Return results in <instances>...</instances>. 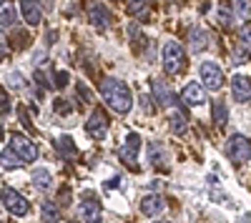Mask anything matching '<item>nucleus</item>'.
Listing matches in <instances>:
<instances>
[{"mask_svg":"<svg viewBox=\"0 0 251 223\" xmlns=\"http://www.w3.org/2000/svg\"><path fill=\"white\" fill-rule=\"evenodd\" d=\"M146 3H149V0H128V10L133 15H143L146 13Z\"/></svg>","mask_w":251,"mask_h":223,"instance_id":"obj_27","label":"nucleus"},{"mask_svg":"<svg viewBox=\"0 0 251 223\" xmlns=\"http://www.w3.org/2000/svg\"><path fill=\"white\" fill-rule=\"evenodd\" d=\"M161 60H163V70L169 75H176L183 70V48L176 40H166L163 50H161Z\"/></svg>","mask_w":251,"mask_h":223,"instance_id":"obj_2","label":"nucleus"},{"mask_svg":"<svg viewBox=\"0 0 251 223\" xmlns=\"http://www.w3.org/2000/svg\"><path fill=\"white\" fill-rule=\"evenodd\" d=\"M20 163H25V160L18 156V151L13 146L10 148H3V168L5 171H15V168H20Z\"/></svg>","mask_w":251,"mask_h":223,"instance_id":"obj_22","label":"nucleus"},{"mask_svg":"<svg viewBox=\"0 0 251 223\" xmlns=\"http://www.w3.org/2000/svg\"><path fill=\"white\" fill-rule=\"evenodd\" d=\"M3 206H5V211H10L13 216H18V218H23V216H28V211H30V203L20 196L18 191H13V188H3Z\"/></svg>","mask_w":251,"mask_h":223,"instance_id":"obj_4","label":"nucleus"},{"mask_svg":"<svg viewBox=\"0 0 251 223\" xmlns=\"http://www.w3.org/2000/svg\"><path fill=\"white\" fill-rule=\"evenodd\" d=\"M201 80H203V86L208 90H221L224 73H221L219 63H214V60H203V63H201Z\"/></svg>","mask_w":251,"mask_h":223,"instance_id":"obj_5","label":"nucleus"},{"mask_svg":"<svg viewBox=\"0 0 251 223\" xmlns=\"http://www.w3.org/2000/svg\"><path fill=\"white\" fill-rule=\"evenodd\" d=\"M40 218H43V221H60V213H58L55 203L46 201V203H43V208H40Z\"/></svg>","mask_w":251,"mask_h":223,"instance_id":"obj_25","label":"nucleus"},{"mask_svg":"<svg viewBox=\"0 0 251 223\" xmlns=\"http://www.w3.org/2000/svg\"><path fill=\"white\" fill-rule=\"evenodd\" d=\"M86 131L91 138L100 140V138H106L108 135V120L106 115H103V111H93L91 118H88V123H86Z\"/></svg>","mask_w":251,"mask_h":223,"instance_id":"obj_9","label":"nucleus"},{"mask_svg":"<svg viewBox=\"0 0 251 223\" xmlns=\"http://www.w3.org/2000/svg\"><path fill=\"white\" fill-rule=\"evenodd\" d=\"M18 3H20V13H23L25 23H28V25H38V23H40V18H43L38 0H18Z\"/></svg>","mask_w":251,"mask_h":223,"instance_id":"obj_14","label":"nucleus"},{"mask_svg":"<svg viewBox=\"0 0 251 223\" xmlns=\"http://www.w3.org/2000/svg\"><path fill=\"white\" fill-rule=\"evenodd\" d=\"M55 113H60V115H68V113H71V106L66 103V100H55Z\"/></svg>","mask_w":251,"mask_h":223,"instance_id":"obj_30","label":"nucleus"},{"mask_svg":"<svg viewBox=\"0 0 251 223\" xmlns=\"http://www.w3.org/2000/svg\"><path fill=\"white\" fill-rule=\"evenodd\" d=\"M149 188H151V191H158V188H161V180H151Z\"/></svg>","mask_w":251,"mask_h":223,"instance_id":"obj_35","label":"nucleus"},{"mask_svg":"<svg viewBox=\"0 0 251 223\" xmlns=\"http://www.w3.org/2000/svg\"><path fill=\"white\" fill-rule=\"evenodd\" d=\"M166 211V201L161 198V196H146L143 201H141V213L143 216H149V218H156V216H161Z\"/></svg>","mask_w":251,"mask_h":223,"instance_id":"obj_10","label":"nucleus"},{"mask_svg":"<svg viewBox=\"0 0 251 223\" xmlns=\"http://www.w3.org/2000/svg\"><path fill=\"white\" fill-rule=\"evenodd\" d=\"M231 93H234V98L239 100V103L249 100V98H251V78H246V75H234V78H231Z\"/></svg>","mask_w":251,"mask_h":223,"instance_id":"obj_13","label":"nucleus"},{"mask_svg":"<svg viewBox=\"0 0 251 223\" xmlns=\"http://www.w3.org/2000/svg\"><path fill=\"white\" fill-rule=\"evenodd\" d=\"M3 118H8V113H10V100H8V90H3Z\"/></svg>","mask_w":251,"mask_h":223,"instance_id":"obj_32","label":"nucleus"},{"mask_svg":"<svg viewBox=\"0 0 251 223\" xmlns=\"http://www.w3.org/2000/svg\"><path fill=\"white\" fill-rule=\"evenodd\" d=\"M5 83L13 88V90H18V88H23V78H20V73H8V78H5Z\"/></svg>","mask_w":251,"mask_h":223,"instance_id":"obj_28","label":"nucleus"},{"mask_svg":"<svg viewBox=\"0 0 251 223\" xmlns=\"http://www.w3.org/2000/svg\"><path fill=\"white\" fill-rule=\"evenodd\" d=\"M118 186V178H111V180H106V191H113Z\"/></svg>","mask_w":251,"mask_h":223,"instance_id":"obj_34","label":"nucleus"},{"mask_svg":"<svg viewBox=\"0 0 251 223\" xmlns=\"http://www.w3.org/2000/svg\"><path fill=\"white\" fill-rule=\"evenodd\" d=\"M68 83V73H55V88H66Z\"/></svg>","mask_w":251,"mask_h":223,"instance_id":"obj_31","label":"nucleus"},{"mask_svg":"<svg viewBox=\"0 0 251 223\" xmlns=\"http://www.w3.org/2000/svg\"><path fill=\"white\" fill-rule=\"evenodd\" d=\"M226 120H228V108H226V103H214V123L221 128V126H226Z\"/></svg>","mask_w":251,"mask_h":223,"instance_id":"obj_24","label":"nucleus"},{"mask_svg":"<svg viewBox=\"0 0 251 223\" xmlns=\"http://www.w3.org/2000/svg\"><path fill=\"white\" fill-rule=\"evenodd\" d=\"M100 95H103V100L108 103V108L111 111H116V113H128L131 111V106H133V93H131V88L123 83V80H118V78H106L100 83Z\"/></svg>","mask_w":251,"mask_h":223,"instance_id":"obj_1","label":"nucleus"},{"mask_svg":"<svg viewBox=\"0 0 251 223\" xmlns=\"http://www.w3.org/2000/svg\"><path fill=\"white\" fill-rule=\"evenodd\" d=\"M239 38H241V45H244V48L251 53V25H241Z\"/></svg>","mask_w":251,"mask_h":223,"instance_id":"obj_26","label":"nucleus"},{"mask_svg":"<svg viewBox=\"0 0 251 223\" xmlns=\"http://www.w3.org/2000/svg\"><path fill=\"white\" fill-rule=\"evenodd\" d=\"M169 126H171V133H176V135H186V131H188L186 118H183L178 111H171V115H169Z\"/></svg>","mask_w":251,"mask_h":223,"instance_id":"obj_23","label":"nucleus"},{"mask_svg":"<svg viewBox=\"0 0 251 223\" xmlns=\"http://www.w3.org/2000/svg\"><path fill=\"white\" fill-rule=\"evenodd\" d=\"M33 186H35L38 191H50V188H53V176H50V171L35 168V171H33Z\"/></svg>","mask_w":251,"mask_h":223,"instance_id":"obj_19","label":"nucleus"},{"mask_svg":"<svg viewBox=\"0 0 251 223\" xmlns=\"http://www.w3.org/2000/svg\"><path fill=\"white\" fill-rule=\"evenodd\" d=\"M0 23H3V30H10L18 23V13H15V5L10 3V0H3V8H0Z\"/></svg>","mask_w":251,"mask_h":223,"instance_id":"obj_16","label":"nucleus"},{"mask_svg":"<svg viewBox=\"0 0 251 223\" xmlns=\"http://www.w3.org/2000/svg\"><path fill=\"white\" fill-rule=\"evenodd\" d=\"M224 153H226V158L231 160V163L241 166V163H246V160L251 158V140L244 138V135H231L226 140V146H224Z\"/></svg>","mask_w":251,"mask_h":223,"instance_id":"obj_3","label":"nucleus"},{"mask_svg":"<svg viewBox=\"0 0 251 223\" xmlns=\"http://www.w3.org/2000/svg\"><path fill=\"white\" fill-rule=\"evenodd\" d=\"M181 100L188 106V108H196V106H203L206 103V93L201 88V83L191 80V83H186L183 90H181Z\"/></svg>","mask_w":251,"mask_h":223,"instance_id":"obj_8","label":"nucleus"},{"mask_svg":"<svg viewBox=\"0 0 251 223\" xmlns=\"http://www.w3.org/2000/svg\"><path fill=\"white\" fill-rule=\"evenodd\" d=\"M236 10L241 18H249L251 15V0H236Z\"/></svg>","mask_w":251,"mask_h":223,"instance_id":"obj_29","label":"nucleus"},{"mask_svg":"<svg viewBox=\"0 0 251 223\" xmlns=\"http://www.w3.org/2000/svg\"><path fill=\"white\" fill-rule=\"evenodd\" d=\"M141 103H143V111H146V113H153V100H151L149 95H143Z\"/></svg>","mask_w":251,"mask_h":223,"instance_id":"obj_33","label":"nucleus"},{"mask_svg":"<svg viewBox=\"0 0 251 223\" xmlns=\"http://www.w3.org/2000/svg\"><path fill=\"white\" fill-rule=\"evenodd\" d=\"M208 43V35L201 30V28H191L188 30V48H191V53H201Z\"/></svg>","mask_w":251,"mask_h":223,"instance_id":"obj_17","label":"nucleus"},{"mask_svg":"<svg viewBox=\"0 0 251 223\" xmlns=\"http://www.w3.org/2000/svg\"><path fill=\"white\" fill-rule=\"evenodd\" d=\"M234 5L236 3H231V0H221V3L216 5V20H219V25L231 28V23H234Z\"/></svg>","mask_w":251,"mask_h":223,"instance_id":"obj_15","label":"nucleus"},{"mask_svg":"<svg viewBox=\"0 0 251 223\" xmlns=\"http://www.w3.org/2000/svg\"><path fill=\"white\" fill-rule=\"evenodd\" d=\"M8 143L18 151V156L25 160V163H33V160L38 158V148H35V143L30 138H25V135H20V133H10V140Z\"/></svg>","mask_w":251,"mask_h":223,"instance_id":"obj_6","label":"nucleus"},{"mask_svg":"<svg viewBox=\"0 0 251 223\" xmlns=\"http://www.w3.org/2000/svg\"><path fill=\"white\" fill-rule=\"evenodd\" d=\"M55 148H58V153H60L63 158H75V156H78V148H75V143H73L71 135H60V138L55 140Z\"/></svg>","mask_w":251,"mask_h":223,"instance_id":"obj_21","label":"nucleus"},{"mask_svg":"<svg viewBox=\"0 0 251 223\" xmlns=\"http://www.w3.org/2000/svg\"><path fill=\"white\" fill-rule=\"evenodd\" d=\"M138 148H141L138 133H128V138H126V143H123V148H121L123 163H128L131 168H138Z\"/></svg>","mask_w":251,"mask_h":223,"instance_id":"obj_7","label":"nucleus"},{"mask_svg":"<svg viewBox=\"0 0 251 223\" xmlns=\"http://www.w3.org/2000/svg\"><path fill=\"white\" fill-rule=\"evenodd\" d=\"M78 218L80 221H98L100 218V208L96 201H83V203L78 206Z\"/></svg>","mask_w":251,"mask_h":223,"instance_id":"obj_18","label":"nucleus"},{"mask_svg":"<svg viewBox=\"0 0 251 223\" xmlns=\"http://www.w3.org/2000/svg\"><path fill=\"white\" fill-rule=\"evenodd\" d=\"M149 163L158 171H166L169 168V151H166L161 143H151L149 146Z\"/></svg>","mask_w":251,"mask_h":223,"instance_id":"obj_12","label":"nucleus"},{"mask_svg":"<svg viewBox=\"0 0 251 223\" xmlns=\"http://www.w3.org/2000/svg\"><path fill=\"white\" fill-rule=\"evenodd\" d=\"M153 93H156V100L161 106H174V90L163 83V80H156L153 83Z\"/></svg>","mask_w":251,"mask_h":223,"instance_id":"obj_20","label":"nucleus"},{"mask_svg":"<svg viewBox=\"0 0 251 223\" xmlns=\"http://www.w3.org/2000/svg\"><path fill=\"white\" fill-rule=\"evenodd\" d=\"M91 25H93L96 30H106V28L111 25V10L103 5V3H96V5L91 8Z\"/></svg>","mask_w":251,"mask_h":223,"instance_id":"obj_11","label":"nucleus"}]
</instances>
